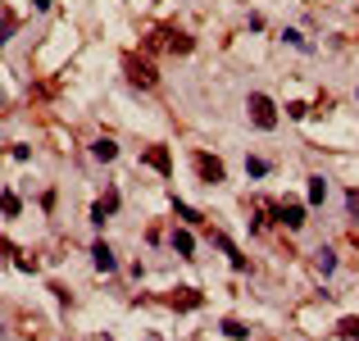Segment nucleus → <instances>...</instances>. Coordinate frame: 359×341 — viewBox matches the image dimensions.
I'll return each mask as SVG.
<instances>
[{"label": "nucleus", "instance_id": "f257e3e1", "mask_svg": "<svg viewBox=\"0 0 359 341\" xmlns=\"http://www.w3.org/2000/svg\"><path fill=\"white\" fill-rule=\"evenodd\" d=\"M246 110H251V123H255V128H264V133H273V128H278V105H273L264 91H251Z\"/></svg>", "mask_w": 359, "mask_h": 341}, {"label": "nucleus", "instance_id": "f03ea898", "mask_svg": "<svg viewBox=\"0 0 359 341\" xmlns=\"http://www.w3.org/2000/svg\"><path fill=\"white\" fill-rule=\"evenodd\" d=\"M191 164H196V173L205 177L209 187H218V182L228 177V168H223V159H214V155H205V150H196V155H191Z\"/></svg>", "mask_w": 359, "mask_h": 341}, {"label": "nucleus", "instance_id": "7ed1b4c3", "mask_svg": "<svg viewBox=\"0 0 359 341\" xmlns=\"http://www.w3.org/2000/svg\"><path fill=\"white\" fill-rule=\"evenodd\" d=\"M155 46H164V50H177V55H186V50H191V37H186V32H173V28H159V32H155Z\"/></svg>", "mask_w": 359, "mask_h": 341}, {"label": "nucleus", "instance_id": "20e7f679", "mask_svg": "<svg viewBox=\"0 0 359 341\" xmlns=\"http://www.w3.org/2000/svg\"><path fill=\"white\" fill-rule=\"evenodd\" d=\"M123 68H128V77H132V82H137V87H155V68L146 64V59L128 55V59H123Z\"/></svg>", "mask_w": 359, "mask_h": 341}, {"label": "nucleus", "instance_id": "39448f33", "mask_svg": "<svg viewBox=\"0 0 359 341\" xmlns=\"http://www.w3.org/2000/svg\"><path fill=\"white\" fill-rule=\"evenodd\" d=\"M273 214H278V223H282V228H291V232L305 228V205H278Z\"/></svg>", "mask_w": 359, "mask_h": 341}, {"label": "nucleus", "instance_id": "423d86ee", "mask_svg": "<svg viewBox=\"0 0 359 341\" xmlns=\"http://www.w3.org/2000/svg\"><path fill=\"white\" fill-rule=\"evenodd\" d=\"M91 264H96L100 273H114V269H119V260H114V251H109L105 242H96V246H91Z\"/></svg>", "mask_w": 359, "mask_h": 341}, {"label": "nucleus", "instance_id": "0eeeda50", "mask_svg": "<svg viewBox=\"0 0 359 341\" xmlns=\"http://www.w3.org/2000/svg\"><path fill=\"white\" fill-rule=\"evenodd\" d=\"M146 164L155 168V173H173V159H168V150H164V146H151V150H146Z\"/></svg>", "mask_w": 359, "mask_h": 341}, {"label": "nucleus", "instance_id": "6e6552de", "mask_svg": "<svg viewBox=\"0 0 359 341\" xmlns=\"http://www.w3.org/2000/svg\"><path fill=\"white\" fill-rule=\"evenodd\" d=\"M168 242H173V251L182 255V260H196V237H191L186 228H177L173 237H168Z\"/></svg>", "mask_w": 359, "mask_h": 341}, {"label": "nucleus", "instance_id": "1a4fd4ad", "mask_svg": "<svg viewBox=\"0 0 359 341\" xmlns=\"http://www.w3.org/2000/svg\"><path fill=\"white\" fill-rule=\"evenodd\" d=\"M91 155H96L100 164H109V159H119V142H114V137H96V142H91Z\"/></svg>", "mask_w": 359, "mask_h": 341}, {"label": "nucleus", "instance_id": "9d476101", "mask_svg": "<svg viewBox=\"0 0 359 341\" xmlns=\"http://www.w3.org/2000/svg\"><path fill=\"white\" fill-rule=\"evenodd\" d=\"M323 200H327V177L314 173L309 177V205H323Z\"/></svg>", "mask_w": 359, "mask_h": 341}, {"label": "nucleus", "instance_id": "9b49d317", "mask_svg": "<svg viewBox=\"0 0 359 341\" xmlns=\"http://www.w3.org/2000/svg\"><path fill=\"white\" fill-rule=\"evenodd\" d=\"M214 242H218V246H223V255H228V260H232V269H246V255H241V251H237V246H232V242H228V237H223V232H218Z\"/></svg>", "mask_w": 359, "mask_h": 341}, {"label": "nucleus", "instance_id": "f8f14e48", "mask_svg": "<svg viewBox=\"0 0 359 341\" xmlns=\"http://www.w3.org/2000/svg\"><path fill=\"white\" fill-rule=\"evenodd\" d=\"M223 332H228L232 341H246V337H251V328H246V323H237V319H223Z\"/></svg>", "mask_w": 359, "mask_h": 341}, {"label": "nucleus", "instance_id": "ddd939ff", "mask_svg": "<svg viewBox=\"0 0 359 341\" xmlns=\"http://www.w3.org/2000/svg\"><path fill=\"white\" fill-rule=\"evenodd\" d=\"M314 264H318V273H332V269H337V255H332V251H327V246H323V251H318V260H314Z\"/></svg>", "mask_w": 359, "mask_h": 341}, {"label": "nucleus", "instance_id": "4468645a", "mask_svg": "<svg viewBox=\"0 0 359 341\" xmlns=\"http://www.w3.org/2000/svg\"><path fill=\"white\" fill-rule=\"evenodd\" d=\"M246 173H251V177H269V159L251 155V159H246Z\"/></svg>", "mask_w": 359, "mask_h": 341}, {"label": "nucleus", "instance_id": "2eb2a0df", "mask_svg": "<svg viewBox=\"0 0 359 341\" xmlns=\"http://www.w3.org/2000/svg\"><path fill=\"white\" fill-rule=\"evenodd\" d=\"M0 214H10V219L19 214V196H14V191H5V196H0Z\"/></svg>", "mask_w": 359, "mask_h": 341}, {"label": "nucleus", "instance_id": "dca6fc26", "mask_svg": "<svg viewBox=\"0 0 359 341\" xmlns=\"http://www.w3.org/2000/svg\"><path fill=\"white\" fill-rule=\"evenodd\" d=\"M341 337H350V341H359V319H346V323H341Z\"/></svg>", "mask_w": 359, "mask_h": 341}, {"label": "nucleus", "instance_id": "f3484780", "mask_svg": "<svg viewBox=\"0 0 359 341\" xmlns=\"http://www.w3.org/2000/svg\"><path fill=\"white\" fill-rule=\"evenodd\" d=\"M10 32H14V19H10V14H5V19H0V46L10 41Z\"/></svg>", "mask_w": 359, "mask_h": 341}, {"label": "nucleus", "instance_id": "a211bd4d", "mask_svg": "<svg viewBox=\"0 0 359 341\" xmlns=\"http://www.w3.org/2000/svg\"><path fill=\"white\" fill-rule=\"evenodd\" d=\"M14 264H19L23 273H37V260H28V255H14Z\"/></svg>", "mask_w": 359, "mask_h": 341}, {"label": "nucleus", "instance_id": "6ab92c4d", "mask_svg": "<svg viewBox=\"0 0 359 341\" xmlns=\"http://www.w3.org/2000/svg\"><path fill=\"white\" fill-rule=\"evenodd\" d=\"M346 205H350V214H359V191H350V196H346Z\"/></svg>", "mask_w": 359, "mask_h": 341}, {"label": "nucleus", "instance_id": "aec40b11", "mask_svg": "<svg viewBox=\"0 0 359 341\" xmlns=\"http://www.w3.org/2000/svg\"><path fill=\"white\" fill-rule=\"evenodd\" d=\"M32 5H37V10H50V0H32Z\"/></svg>", "mask_w": 359, "mask_h": 341}]
</instances>
